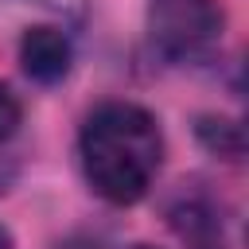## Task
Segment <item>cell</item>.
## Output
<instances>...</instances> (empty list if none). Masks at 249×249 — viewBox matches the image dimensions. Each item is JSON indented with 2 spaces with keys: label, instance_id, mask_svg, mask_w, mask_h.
Segmentation results:
<instances>
[{
  "label": "cell",
  "instance_id": "1",
  "mask_svg": "<svg viewBox=\"0 0 249 249\" xmlns=\"http://www.w3.org/2000/svg\"><path fill=\"white\" fill-rule=\"evenodd\" d=\"M78 152L89 187L105 202L128 206L148 195L163 163V136L148 109L132 101H109L82 124Z\"/></svg>",
  "mask_w": 249,
  "mask_h": 249
},
{
  "label": "cell",
  "instance_id": "2",
  "mask_svg": "<svg viewBox=\"0 0 249 249\" xmlns=\"http://www.w3.org/2000/svg\"><path fill=\"white\" fill-rule=\"evenodd\" d=\"M148 35L163 58L175 62L202 58L222 39V8L218 0H152Z\"/></svg>",
  "mask_w": 249,
  "mask_h": 249
},
{
  "label": "cell",
  "instance_id": "3",
  "mask_svg": "<svg viewBox=\"0 0 249 249\" xmlns=\"http://www.w3.org/2000/svg\"><path fill=\"white\" fill-rule=\"evenodd\" d=\"M70 62H74V47L66 39L62 27H51V23H39V27H27L23 39H19V66L31 82H43V86H54L70 74Z\"/></svg>",
  "mask_w": 249,
  "mask_h": 249
},
{
  "label": "cell",
  "instance_id": "4",
  "mask_svg": "<svg viewBox=\"0 0 249 249\" xmlns=\"http://www.w3.org/2000/svg\"><path fill=\"white\" fill-rule=\"evenodd\" d=\"M198 140L206 144V152H214L222 160H241V152H245L241 124L226 121V117H202L198 121Z\"/></svg>",
  "mask_w": 249,
  "mask_h": 249
},
{
  "label": "cell",
  "instance_id": "5",
  "mask_svg": "<svg viewBox=\"0 0 249 249\" xmlns=\"http://www.w3.org/2000/svg\"><path fill=\"white\" fill-rule=\"evenodd\" d=\"M27 4L47 8V12L58 16L62 23H82V19H86V0H27Z\"/></svg>",
  "mask_w": 249,
  "mask_h": 249
},
{
  "label": "cell",
  "instance_id": "6",
  "mask_svg": "<svg viewBox=\"0 0 249 249\" xmlns=\"http://www.w3.org/2000/svg\"><path fill=\"white\" fill-rule=\"evenodd\" d=\"M16 124H19V101H16V93L0 82V144L16 132Z\"/></svg>",
  "mask_w": 249,
  "mask_h": 249
},
{
  "label": "cell",
  "instance_id": "7",
  "mask_svg": "<svg viewBox=\"0 0 249 249\" xmlns=\"http://www.w3.org/2000/svg\"><path fill=\"white\" fill-rule=\"evenodd\" d=\"M0 249H12V241H8V230L0 226Z\"/></svg>",
  "mask_w": 249,
  "mask_h": 249
},
{
  "label": "cell",
  "instance_id": "8",
  "mask_svg": "<svg viewBox=\"0 0 249 249\" xmlns=\"http://www.w3.org/2000/svg\"><path fill=\"white\" fill-rule=\"evenodd\" d=\"M132 249H156V245H144V241H140V245H132Z\"/></svg>",
  "mask_w": 249,
  "mask_h": 249
}]
</instances>
